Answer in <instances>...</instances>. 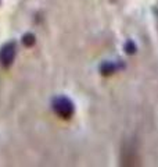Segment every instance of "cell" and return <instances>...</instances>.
I'll list each match as a JSON object with an SVG mask.
<instances>
[{
	"mask_svg": "<svg viewBox=\"0 0 158 167\" xmlns=\"http://www.w3.org/2000/svg\"><path fill=\"white\" fill-rule=\"evenodd\" d=\"M136 50H137V47H136L135 42H133V41H128L126 45H125V52H126L128 54H135Z\"/></svg>",
	"mask_w": 158,
	"mask_h": 167,
	"instance_id": "6da1fadb",
	"label": "cell"
},
{
	"mask_svg": "<svg viewBox=\"0 0 158 167\" xmlns=\"http://www.w3.org/2000/svg\"><path fill=\"white\" fill-rule=\"evenodd\" d=\"M101 71H103V74H105V75H107V74H112V72L115 71V67H114L111 63H107V64L103 66Z\"/></svg>",
	"mask_w": 158,
	"mask_h": 167,
	"instance_id": "7a4b0ae2",
	"label": "cell"
}]
</instances>
